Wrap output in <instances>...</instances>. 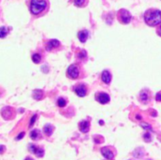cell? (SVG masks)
Instances as JSON below:
<instances>
[{"label":"cell","instance_id":"obj_1","mask_svg":"<svg viewBox=\"0 0 161 160\" xmlns=\"http://www.w3.org/2000/svg\"><path fill=\"white\" fill-rule=\"evenodd\" d=\"M145 21L149 26L155 27L160 24L161 21L160 11L157 9H149L145 13Z\"/></svg>","mask_w":161,"mask_h":160},{"label":"cell","instance_id":"obj_2","mask_svg":"<svg viewBox=\"0 0 161 160\" xmlns=\"http://www.w3.org/2000/svg\"><path fill=\"white\" fill-rule=\"evenodd\" d=\"M48 6L47 0H31L30 10L33 15H41L47 10Z\"/></svg>","mask_w":161,"mask_h":160},{"label":"cell","instance_id":"obj_3","mask_svg":"<svg viewBox=\"0 0 161 160\" xmlns=\"http://www.w3.org/2000/svg\"><path fill=\"white\" fill-rule=\"evenodd\" d=\"M117 18L121 24H126L130 23L131 20V14L127 9H121L117 13Z\"/></svg>","mask_w":161,"mask_h":160},{"label":"cell","instance_id":"obj_4","mask_svg":"<svg viewBox=\"0 0 161 160\" xmlns=\"http://www.w3.org/2000/svg\"><path fill=\"white\" fill-rule=\"evenodd\" d=\"M68 75L72 79H76L80 75V69L76 64H71L67 70Z\"/></svg>","mask_w":161,"mask_h":160},{"label":"cell","instance_id":"obj_5","mask_svg":"<svg viewBox=\"0 0 161 160\" xmlns=\"http://www.w3.org/2000/svg\"><path fill=\"white\" fill-rule=\"evenodd\" d=\"M95 99L97 101H98L99 103L102 104H105L108 103V102L110 101V97L109 96H108V94L102 92L96 93Z\"/></svg>","mask_w":161,"mask_h":160},{"label":"cell","instance_id":"obj_6","mask_svg":"<svg viewBox=\"0 0 161 160\" xmlns=\"http://www.w3.org/2000/svg\"><path fill=\"white\" fill-rule=\"evenodd\" d=\"M28 149H29V151L31 153L35 154V155L37 157H39V158L43 156L44 150L42 147H38V146L35 145V144H30L29 145H28Z\"/></svg>","mask_w":161,"mask_h":160},{"label":"cell","instance_id":"obj_7","mask_svg":"<svg viewBox=\"0 0 161 160\" xmlns=\"http://www.w3.org/2000/svg\"><path fill=\"white\" fill-rule=\"evenodd\" d=\"M75 92L79 97H85L87 94V86L85 84H79L78 86H75Z\"/></svg>","mask_w":161,"mask_h":160},{"label":"cell","instance_id":"obj_8","mask_svg":"<svg viewBox=\"0 0 161 160\" xmlns=\"http://www.w3.org/2000/svg\"><path fill=\"white\" fill-rule=\"evenodd\" d=\"M61 45V42L58 39H51L47 42L46 45V49L47 51H52L53 50H56Z\"/></svg>","mask_w":161,"mask_h":160},{"label":"cell","instance_id":"obj_9","mask_svg":"<svg viewBox=\"0 0 161 160\" xmlns=\"http://www.w3.org/2000/svg\"><path fill=\"white\" fill-rule=\"evenodd\" d=\"M101 152H102V155L105 158H107V159H113L114 158V154H113V152H112V150L108 147H102L101 149Z\"/></svg>","mask_w":161,"mask_h":160},{"label":"cell","instance_id":"obj_10","mask_svg":"<svg viewBox=\"0 0 161 160\" xmlns=\"http://www.w3.org/2000/svg\"><path fill=\"white\" fill-rule=\"evenodd\" d=\"M139 99L142 101V103H148V102L150 101V93L148 92L147 90H142L141 93H140L139 95Z\"/></svg>","mask_w":161,"mask_h":160},{"label":"cell","instance_id":"obj_11","mask_svg":"<svg viewBox=\"0 0 161 160\" xmlns=\"http://www.w3.org/2000/svg\"><path fill=\"white\" fill-rule=\"evenodd\" d=\"M2 114H3V117L6 119H13L11 117V115H14V109L13 108H9V107H6V108H3L2 111Z\"/></svg>","mask_w":161,"mask_h":160},{"label":"cell","instance_id":"obj_12","mask_svg":"<svg viewBox=\"0 0 161 160\" xmlns=\"http://www.w3.org/2000/svg\"><path fill=\"white\" fill-rule=\"evenodd\" d=\"M79 129L83 133H87L90 130V122L86 120H83L79 123Z\"/></svg>","mask_w":161,"mask_h":160},{"label":"cell","instance_id":"obj_13","mask_svg":"<svg viewBox=\"0 0 161 160\" xmlns=\"http://www.w3.org/2000/svg\"><path fill=\"white\" fill-rule=\"evenodd\" d=\"M102 79L105 83H106V84H109L110 82H111L112 80V75L108 71L105 70L102 72Z\"/></svg>","mask_w":161,"mask_h":160},{"label":"cell","instance_id":"obj_14","mask_svg":"<svg viewBox=\"0 0 161 160\" xmlns=\"http://www.w3.org/2000/svg\"><path fill=\"white\" fill-rule=\"evenodd\" d=\"M88 36H89V32L87 30H83V31H80L78 34V38L81 42H86V39H88Z\"/></svg>","mask_w":161,"mask_h":160},{"label":"cell","instance_id":"obj_15","mask_svg":"<svg viewBox=\"0 0 161 160\" xmlns=\"http://www.w3.org/2000/svg\"><path fill=\"white\" fill-rule=\"evenodd\" d=\"M30 136L34 141H37L38 139L41 137V133L39 130H34L31 132L30 133Z\"/></svg>","mask_w":161,"mask_h":160},{"label":"cell","instance_id":"obj_16","mask_svg":"<svg viewBox=\"0 0 161 160\" xmlns=\"http://www.w3.org/2000/svg\"><path fill=\"white\" fill-rule=\"evenodd\" d=\"M53 126L51 124H47L44 126V133H46V135L47 136H50V135L53 133Z\"/></svg>","mask_w":161,"mask_h":160},{"label":"cell","instance_id":"obj_17","mask_svg":"<svg viewBox=\"0 0 161 160\" xmlns=\"http://www.w3.org/2000/svg\"><path fill=\"white\" fill-rule=\"evenodd\" d=\"M42 94H43V92L41 89H36L33 92V97L36 100H40L42 97Z\"/></svg>","mask_w":161,"mask_h":160},{"label":"cell","instance_id":"obj_18","mask_svg":"<svg viewBox=\"0 0 161 160\" xmlns=\"http://www.w3.org/2000/svg\"><path fill=\"white\" fill-rule=\"evenodd\" d=\"M8 34V29L6 28V27H1L0 28V38H5Z\"/></svg>","mask_w":161,"mask_h":160},{"label":"cell","instance_id":"obj_19","mask_svg":"<svg viewBox=\"0 0 161 160\" xmlns=\"http://www.w3.org/2000/svg\"><path fill=\"white\" fill-rule=\"evenodd\" d=\"M31 59H32V61L34 63H36V64H39V63L41 61V56L39 54V53H35V54L32 56V57H31Z\"/></svg>","mask_w":161,"mask_h":160},{"label":"cell","instance_id":"obj_20","mask_svg":"<svg viewBox=\"0 0 161 160\" xmlns=\"http://www.w3.org/2000/svg\"><path fill=\"white\" fill-rule=\"evenodd\" d=\"M86 0H74V4L78 7H83L85 6Z\"/></svg>","mask_w":161,"mask_h":160},{"label":"cell","instance_id":"obj_21","mask_svg":"<svg viewBox=\"0 0 161 160\" xmlns=\"http://www.w3.org/2000/svg\"><path fill=\"white\" fill-rule=\"evenodd\" d=\"M58 105L60 108H64L66 105V100L64 98H62V97H60L58 100Z\"/></svg>","mask_w":161,"mask_h":160},{"label":"cell","instance_id":"obj_22","mask_svg":"<svg viewBox=\"0 0 161 160\" xmlns=\"http://www.w3.org/2000/svg\"><path fill=\"white\" fill-rule=\"evenodd\" d=\"M36 115H34L32 117V119H31V123H30V125H33V123H34V122H35V120H36Z\"/></svg>","mask_w":161,"mask_h":160},{"label":"cell","instance_id":"obj_23","mask_svg":"<svg viewBox=\"0 0 161 160\" xmlns=\"http://www.w3.org/2000/svg\"><path fill=\"white\" fill-rule=\"evenodd\" d=\"M24 136H25V133H24V132H23V133H20V134L19 135V136H17V137L16 138V139H17V140H20V139H21V138L23 137Z\"/></svg>","mask_w":161,"mask_h":160},{"label":"cell","instance_id":"obj_24","mask_svg":"<svg viewBox=\"0 0 161 160\" xmlns=\"http://www.w3.org/2000/svg\"><path fill=\"white\" fill-rule=\"evenodd\" d=\"M5 151V147L3 145H0V154L3 153Z\"/></svg>","mask_w":161,"mask_h":160},{"label":"cell","instance_id":"obj_25","mask_svg":"<svg viewBox=\"0 0 161 160\" xmlns=\"http://www.w3.org/2000/svg\"><path fill=\"white\" fill-rule=\"evenodd\" d=\"M160 93H158L157 94V100H158V101H160Z\"/></svg>","mask_w":161,"mask_h":160},{"label":"cell","instance_id":"obj_26","mask_svg":"<svg viewBox=\"0 0 161 160\" xmlns=\"http://www.w3.org/2000/svg\"><path fill=\"white\" fill-rule=\"evenodd\" d=\"M25 160H34V159H33L32 158H31V157H27Z\"/></svg>","mask_w":161,"mask_h":160}]
</instances>
